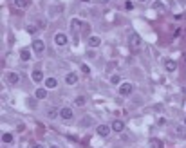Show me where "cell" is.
<instances>
[{"label": "cell", "instance_id": "9", "mask_svg": "<svg viewBox=\"0 0 186 148\" xmlns=\"http://www.w3.org/2000/svg\"><path fill=\"white\" fill-rule=\"evenodd\" d=\"M65 83L67 85H76L78 83V76H76L74 72H69L67 76H65Z\"/></svg>", "mask_w": 186, "mask_h": 148}, {"label": "cell", "instance_id": "8", "mask_svg": "<svg viewBox=\"0 0 186 148\" xmlns=\"http://www.w3.org/2000/svg\"><path fill=\"white\" fill-rule=\"evenodd\" d=\"M60 116L63 119H73V108H69V107H63L62 110H60Z\"/></svg>", "mask_w": 186, "mask_h": 148}, {"label": "cell", "instance_id": "25", "mask_svg": "<svg viewBox=\"0 0 186 148\" xmlns=\"http://www.w3.org/2000/svg\"><path fill=\"white\" fill-rule=\"evenodd\" d=\"M98 2H100V4H107V2H108V0H98Z\"/></svg>", "mask_w": 186, "mask_h": 148}, {"label": "cell", "instance_id": "23", "mask_svg": "<svg viewBox=\"0 0 186 148\" xmlns=\"http://www.w3.org/2000/svg\"><path fill=\"white\" fill-rule=\"evenodd\" d=\"M82 71H83V72H85V74H89V72H91V69H89V65H85V63L82 65Z\"/></svg>", "mask_w": 186, "mask_h": 148}, {"label": "cell", "instance_id": "20", "mask_svg": "<svg viewBox=\"0 0 186 148\" xmlns=\"http://www.w3.org/2000/svg\"><path fill=\"white\" fill-rule=\"evenodd\" d=\"M60 114V110H56V108H49V117H56Z\"/></svg>", "mask_w": 186, "mask_h": 148}, {"label": "cell", "instance_id": "2", "mask_svg": "<svg viewBox=\"0 0 186 148\" xmlns=\"http://www.w3.org/2000/svg\"><path fill=\"white\" fill-rule=\"evenodd\" d=\"M80 27H82V22L78 18H73L71 20V29L74 33V43H78V31H80Z\"/></svg>", "mask_w": 186, "mask_h": 148}, {"label": "cell", "instance_id": "11", "mask_svg": "<svg viewBox=\"0 0 186 148\" xmlns=\"http://www.w3.org/2000/svg\"><path fill=\"white\" fill-rule=\"evenodd\" d=\"M165 69L168 71V72H174V71L177 69V63L174 62V60H166V62H165Z\"/></svg>", "mask_w": 186, "mask_h": 148}, {"label": "cell", "instance_id": "3", "mask_svg": "<svg viewBox=\"0 0 186 148\" xmlns=\"http://www.w3.org/2000/svg\"><path fill=\"white\" fill-rule=\"evenodd\" d=\"M54 43L63 47V45L67 43V34H63V33H56V36H54Z\"/></svg>", "mask_w": 186, "mask_h": 148}, {"label": "cell", "instance_id": "4", "mask_svg": "<svg viewBox=\"0 0 186 148\" xmlns=\"http://www.w3.org/2000/svg\"><path fill=\"white\" fill-rule=\"evenodd\" d=\"M132 90H134L132 83H123L121 87H119V94H121V96H128Z\"/></svg>", "mask_w": 186, "mask_h": 148}, {"label": "cell", "instance_id": "12", "mask_svg": "<svg viewBox=\"0 0 186 148\" xmlns=\"http://www.w3.org/2000/svg\"><path fill=\"white\" fill-rule=\"evenodd\" d=\"M31 78H33V81H36V83H40L42 80H43V72L42 71H33V74H31Z\"/></svg>", "mask_w": 186, "mask_h": 148}, {"label": "cell", "instance_id": "14", "mask_svg": "<svg viewBox=\"0 0 186 148\" xmlns=\"http://www.w3.org/2000/svg\"><path fill=\"white\" fill-rule=\"evenodd\" d=\"M34 96H36L38 99H45V98H47V90H45V89H38V90L34 92Z\"/></svg>", "mask_w": 186, "mask_h": 148}, {"label": "cell", "instance_id": "5", "mask_svg": "<svg viewBox=\"0 0 186 148\" xmlns=\"http://www.w3.org/2000/svg\"><path fill=\"white\" fill-rule=\"evenodd\" d=\"M98 130V134L101 136V137H107L108 134H110V130H112V127H107V125H100V127L96 128Z\"/></svg>", "mask_w": 186, "mask_h": 148}, {"label": "cell", "instance_id": "26", "mask_svg": "<svg viewBox=\"0 0 186 148\" xmlns=\"http://www.w3.org/2000/svg\"><path fill=\"white\" fill-rule=\"evenodd\" d=\"M51 148H58V146H54V145H52V146H51Z\"/></svg>", "mask_w": 186, "mask_h": 148}, {"label": "cell", "instance_id": "28", "mask_svg": "<svg viewBox=\"0 0 186 148\" xmlns=\"http://www.w3.org/2000/svg\"><path fill=\"white\" fill-rule=\"evenodd\" d=\"M184 125H186V119H184Z\"/></svg>", "mask_w": 186, "mask_h": 148}, {"label": "cell", "instance_id": "10", "mask_svg": "<svg viewBox=\"0 0 186 148\" xmlns=\"http://www.w3.org/2000/svg\"><path fill=\"white\" fill-rule=\"evenodd\" d=\"M6 78H7V81H9V83H13V85L20 81V76H18L16 72H7V76H6Z\"/></svg>", "mask_w": 186, "mask_h": 148}, {"label": "cell", "instance_id": "13", "mask_svg": "<svg viewBox=\"0 0 186 148\" xmlns=\"http://www.w3.org/2000/svg\"><path fill=\"white\" fill-rule=\"evenodd\" d=\"M100 43H101V40H100L98 36H91V38H89V47H98Z\"/></svg>", "mask_w": 186, "mask_h": 148}, {"label": "cell", "instance_id": "1", "mask_svg": "<svg viewBox=\"0 0 186 148\" xmlns=\"http://www.w3.org/2000/svg\"><path fill=\"white\" fill-rule=\"evenodd\" d=\"M128 45H130L132 51H139L141 49V38L137 34H130L128 36Z\"/></svg>", "mask_w": 186, "mask_h": 148}, {"label": "cell", "instance_id": "17", "mask_svg": "<svg viewBox=\"0 0 186 148\" xmlns=\"http://www.w3.org/2000/svg\"><path fill=\"white\" fill-rule=\"evenodd\" d=\"M27 4H29V0H15V6H16V7H20V9L27 7Z\"/></svg>", "mask_w": 186, "mask_h": 148}, {"label": "cell", "instance_id": "7", "mask_svg": "<svg viewBox=\"0 0 186 148\" xmlns=\"http://www.w3.org/2000/svg\"><path fill=\"white\" fill-rule=\"evenodd\" d=\"M110 127H112L114 132H117V134H119V132H123V130H125V123H123V121H119V119H116Z\"/></svg>", "mask_w": 186, "mask_h": 148}, {"label": "cell", "instance_id": "22", "mask_svg": "<svg viewBox=\"0 0 186 148\" xmlns=\"http://www.w3.org/2000/svg\"><path fill=\"white\" fill-rule=\"evenodd\" d=\"M175 132L177 134H181V136H186V130L183 127H175Z\"/></svg>", "mask_w": 186, "mask_h": 148}, {"label": "cell", "instance_id": "27", "mask_svg": "<svg viewBox=\"0 0 186 148\" xmlns=\"http://www.w3.org/2000/svg\"><path fill=\"white\" fill-rule=\"evenodd\" d=\"M139 2H146V0H139Z\"/></svg>", "mask_w": 186, "mask_h": 148}, {"label": "cell", "instance_id": "6", "mask_svg": "<svg viewBox=\"0 0 186 148\" xmlns=\"http://www.w3.org/2000/svg\"><path fill=\"white\" fill-rule=\"evenodd\" d=\"M43 49H45V43L42 42V40H34L33 42V51L34 53H43Z\"/></svg>", "mask_w": 186, "mask_h": 148}, {"label": "cell", "instance_id": "16", "mask_svg": "<svg viewBox=\"0 0 186 148\" xmlns=\"http://www.w3.org/2000/svg\"><path fill=\"white\" fill-rule=\"evenodd\" d=\"M85 103H87V99H85L83 96H78V98L74 99V105H76V107H83Z\"/></svg>", "mask_w": 186, "mask_h": 148}, {"label": "cell", "instance_id": "18", "mask_svg": "<svg viewBox=\"0 0 186 148\" xmlns=\"http://www.w3.org/2000/svg\"><path fill=\"white\" fill-rule=\"evenodd\" d=\"M20 58H22V60H24V62H27V60H29V58H31V53H29V51H25V49H24V51H22V53H20Z\"/></svg>", "mask_w": 186, "mask_h": 148}, {"label": "cell", "instance_id": "24", "mask_svg": "<svg viewBox=\"0 0 186 148\" xmlns=\"http://www.w3.org/2000/svg\"><path fill=\"white\" fill-rule=\"evenodd\" d=\"M33 148H43V146H42V145H38V143H36V145H33Z\"/></svg>", "mask_w": 186, "mask_h": 148}, {"label": "cell", "instance_id": "15", "mask_svg": "<svg viewBox=\"0 0 186 148\" xmlns=\"http://www.w3.org/2000/svg\"><path fill=\"white\" fill-rule=\"evenodd\" d=\"M45 85H47V89H54V87L58 85V81H56L54 78H47V80H45Z\"/></svg>", "mask_w": 186, "mask_h": 148}, {"label": "cell", "instance_id": "19", "mask_svg": "<svg viewBox=\"0 0 186 148\" xmlns=\"http://www.w3.org/2000/svg\"><path fill=\"white\" fill-rule=\"evenodd\" d=\"M2 141H4V143H11V141H13V136H11V134H2Z\"/></svg>", "mask_w": 186, "mask_h": 148}, {"label": "cell", "instance_id": "21", "mask_svg": "<svg viewBox=\"0 0 186 148\" xmlns=\"http://www.w3.org/2000/svg\"><path fill=\"white\" fill-rule=\"evenodd\" d=\"M110 83H114V85L119 83V76H117V74H114L112 78H110Z\"/></svg>", "mask_w": 186, "mask_h": 148}]
</instances>
